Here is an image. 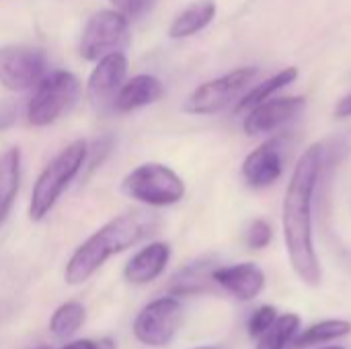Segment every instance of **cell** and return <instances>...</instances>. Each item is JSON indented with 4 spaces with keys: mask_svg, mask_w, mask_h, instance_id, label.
Wrapping results in <instances>:
<instances>
[{
    "mask_svg": "<svg viewBox=\"0 0 351 349\" xmlns=\"http://www.w3.org/2000/svg\"><path fill=\"white\" fill-rule=\"evenodd\" d=\"M60 349H117V344L109 337H103V339H76V341H70L66 344L64 348Z\"/></svg>",
    "mask_w": 351,
    "mask_h": 349,
    "instance_id": "obj_26",
    "label": "cell"
},
{
    "mask_svg": "<svg viewBox=\"0 0 351 349\" xmlns=\"http://www.w3.org/2000/svg\"><path fill=\"white\" fill-rule=\"evenodd\" d=\"M321 167H323V144L317 142L311 144L304 150V154L298 158L282 208V224H284V239H286L290 265L298 276V280L311 288H319L323 280L319 255L315 249V237H313V202L319 185Z\"/></svg>",
    "mask_w": 351,
    "mask_h": 349,
    "instance_id": "obj_1",
    "label": "cell"
},
{
    "mask_svg": "<svg viewBox=\"0 0 351 349\" xmlns=\"http://www.w3.org/2000/svg\"><path fill=\"white\" fill-rule=\"evenodd\" d=\"M121 189L128 197L150 208L175 206L185 197L183 179L171 167L160 163H144L136 167L125 175Z\"/></svg>",
    "mask_w": 351,
    "mask_h": 349,
    "instance_id": "obj_4",
    "label": "cell"
},
{
    "mask_svg": "<svg viewBox=\"0 0 351 349\" xmlns=\"http://www.w3.org/2000/svg\"><path fill=\"white\" fill-rule=\"evenodd\" d=\"M109 2L115 6V10L123 12L128 19H140L156 6V0H109Z\"/></svg>",
    "mask_w": 351,
    "mask_h": 349,
    "instance_id": "obj_25",
    "label": "cell"
},
{
    "mask_svg": "<svg viewBox=\"0 0 351 349\" xmlns=\"http://www.w3.org/2000/svg\"><path fill=\"white\" fill-rule=\"evenodd\" d=\"M156 218L146 212H128L115 216L107 224H103L97 232H93L68 259L64 280L70 286L84 284L90 280L113 255H119L156 228Z\"/></svg>",
    "mask_w": 351,
    "mask_h": 349,
    "instance_id": "obj_2",
    "label": "cell"
},
{
    "mask_svg": "<svg viewBox=\"0 0 351 349\" xmlns=\"http://www.w3.org/2000/svg\"><path fill=\"white\" fill-rule=\"evenodd\" d=\"M171 261V247L167 243H150L140 249L123 267V280L132 286H146L162 276Z\"/></svg>",
    "mask_w": 351,
    "mask_h": 349,
    "instance_id": "obj_14",
    "label": "cell"
},
{
    "mask_svg": "<svg viewBox=\"0 0 351 349\" xmlns=\"http://www.w3.org/2000/svg\"><path fill=\"white\" fill-rule=\"evenodd\" d=\"M300 329V317L296 313L278 315L274 325L257 339V349H286L292 346Z\"/></svg>",
    "mask_w": 351,
    "mask_h": 349,
    "instance_id": "obj_21",
    "label": "cell"
},
{
    "mask_svg": "<svg viewBox=\"0 0 351 349\" xmlns=\"http://www.w3.org/2000/svg\"><path fill=\"white\" fill-rule=\"evenodd\" d=\"M14 119H16L14 107L12 105H2L0 107V132L6 130V128H10L14 123Z\"/></svg>",
    "mask_w": 351,
    "mask_h": 349,
    "instance_id": "obj_27",
    "label": "cell"
},
{
    "mask_svg": "<svg viewBox=\"0 0 351 349\" xmlns=\"http://www.w3.org/2000/svg\"><path fill=\"white\" fill-rule=\"evenodd\" d=\"M130 37V19L119 10L95 12L80 35V56L88 62H97L103 56L121 49Z\"/></svg>",
    "mask_w": 351,
    "mask_h": 349,
    "instance_id": "obj_9",
    "label": "cell"
},
{
    "mask_svg": "<svg viewBox=\"0 0 351 349\" xmlns=\"http://www.w3.org/2000/svg\"><path fill=\"white\" fill-rule=\"evenodd\" d=\"M86 321V309L84 304L76 302V300H70V302H64L62 306L56 309V313L51 315L49 319V333L56 337V339H72L80 327L84 325Z\"/></svg>",
    "mask_w": 351,
    "mask_h": 349,
    "instance_id": "obj_20",
    "label": "cell"
},
{
    "mask_svg": "<svg viewBox=\"0 0 351 349\" xmlns=\"http://www.w3.org/2000/svg\"><path fill=\"white\" fill-rule=\"evenodd\" d=\"M212 282L241 302L255 300L265 288V274L255 263H237L226 267H214Z\"/></svg>",
    "mask_w": 351,
    "mask_h": 349,
    "instance_id": "obj_13",
    "label": "cell"
},
{
    "mask_svg": "<svg viewBox=\"0 0 351 349\" xmlns=\"http://www.w3.org/2000/svg\"><path fill=\"white\" fill-rule=\"evenodd\" d=\"M21 148L12 146L0 154V226L8 218L21 187Z\"/></svg>",
    "mask_w": 351,
    "mask_h": 349,
    "instance_id": "obj_16",
    "label": "cell"
},
{
    "mask_svg": "<svg viewBox=\"0 0 351 349\" xmlns=\"http://www.w3.org/2000/svg\"><path fill=\"white\" fill-rule=\"evenodd\" d=\"M128 76V56L117 49L101 60H97V66L93 68L88 80H86V99L93 105L95 111L107 113L113 111V101L125 82Z\"/></svg>",
    "mask_w": 351,
    "mask_h": 349,
    "instance_id": "obj_10",
    "label": "cell"
},
{
    "mask_svg": "<svg viewBox=\"0 0 351 349\" xmlns=\"http://www.w3.org/2000/svg\"><path fill=\"white\" fill-rule=\"evenodd\" d=\"M304 107H306V99L302 97H269L267 101L247 111L243 130L247 136L274 134L276 130L292 121Z\"/></svg>",
    "mask_w": 351,
    "mask_h": 349,
    "instance_id": "obj_11",
    "label": "cell"
},
{
    "mask_svg": "<svg viewBox=\"0 0 351 349\" xmlns=\"http://www.w3.org/2000/svg\"><path fill=\"white\" fill-rule=\"evenodd\" d=\"M350 333V321H346V319H325V321H319V323L311 325L304 333L296 335L294 341H292V348H311V346H319V344H327V341H333V339L348 337Z\"/></svg>",
    "mask_w": 351,
    "mask_h": 349,
    "instance_id": "obj_19",
    "label": "cell"
},
{
    "mask_svg": "<svg viewBox=\"0 0 351 349\" xmlns=\"http://www.w3.org/2000/svg\"><path fill=\"white\" fill-rule=\"evenodd\" d=\"M80 82L68 70L49 72L37 86L27 105V121L35 128H45L58 121L78 99Z\"/></svg>",
    "mask_w": 351,
    "mask_h": 349,
    "instance_id": "obj_5",
    "label": "cell"
},
{
    "mask_svg": "<svg viewBox=\"0 0 351 349\" xmlns=\"http://www.w3.org/2000/svg\"><path fill=\"white\" fill-rule=\"evenodd\" d=\"M335 115H337V117H351V95L343 97V99L337 103V107H335Z\"/></svg>",
    "mask_w": 351,
    "mask_h": 349,
    "instance_id": "obj_28",
    "label": "cell"
},
{
    "mask_svg": "<svg viewBox=\"0 0 351 349\" xmlns=\"http://www.w3.org/2000/svg\"><path fill=\"white\" fill-rule=\"evenodd\" d=\"M212 272L214 267L210 265L208 259H202V261H195L191 265H187L183 272L177 274L175 278V292L179 294H187V292H197L204 288V282L206 278H212Z\"/></svg>",
    "mask_w": 351,
    "mask_h": 349,
    "instance_id": "obj_22",
    "label": "cell"
},
{
    "mask_svg": "<svg viewBox=\"0 0 351 349\" xmlns=\"http://www.w3.org/2000/svg\"><path fill=\"white\" fill-rule=\"evenodd\" d=\"M321 349H346V348H341V346H329V348H321Z\"/></svg>",
    "mask_w": 351,
    "mask_h": 349,
    "instance_id": "obj_30",
    "label": "cell"
},
{
    "mask_svg": "<svg viewBox=\"0 0 351 349\" xmlns=\"http://www.w3.org/2000/svg\"><path fill=\"white\" fill-rule=\"evenodd\" d=\"M165 95V84L152 74H138L125 80L113 101V111L130 113L156 103Z\"/></svg>",
    "mask_w": 351,
    "mask_h": 349,
    "instance_id": "obj_15",
    "label": "cell"
},
{
    "mask_svg": "<svg viewBox=\"0 0 351 349\" xmlns=\"http://www.w3.org/2000/svg\"><path fill=\"white\" fill-rule=\"evenodd\" d=\"M276 319H278L276 306H269V304L259 306V309L251 315V319H249V325H247L249 335H251L253 339H259V337L274 325Z\"/></svg>",
    "mask_w": 351,
    "mask_h": 349,
    "instance_id": "obj_23",
    "label": "cell"
},
{
    "mask_svg": "<svg viewBox=\"0 0 351 349\" xmlns=\"http://www.w3.org/2000/svg\"><path fill=\"white\" fill-rule=\"evenodd\" d=\"M86 156L88 144L84 140H74L47 163L31 191L29 218L33 222L43 220L53 210V206L68 189V185L78 177L82 167H86Z\"/></svg>",
    "mask_w": 351,
    "mask_h": 349,
    "instance_id": "obj_3",
    "label": "cell"
},
{
    "mask_svg": "<svg viewBox=\"0 0 351 349\" xmlns=\"http://www.w3.org/2000/svg\"><path fill=\"white\" fill-rule=\"evenodd\" d=\"M257 70L253 66L237 68L224 76H218L214 80H208L199 84L185 101L183 111L191 115H214L226 109L230 103L237 101V97L255 80Z\"/></svg>",
    "mask_w": 351,
    "mask_h": 349,
    "instance_id": "obj_6",
    "label": "cell"
},
{
    "mask_svg": "<svg viewBox=\"0 0 351 349\" xmlns=\"http://www.w3.org/2000/svg\"><path fill=\"white\" fill-rule=\"evenodd\" d=\"M49 74V62L41 47L2 45L0 47V84L6 91L21 93L35 88Z\"/></svg>",
    "mask_w": 351,
    "mask_h": 349,
    "instance_id": "obj_8",
    "label": "cell"
},
{
    "mask_svg": "<svg viewBox=\"0 0 351 349\" xmlns=\"http://www.w3.org/2000/svg\"><path fill=\"white\" fill-rule=\"evenodd\" d=\"M296 78H298V68H296V66H290V68L280 70V72L274 74L271 78H267V80L255 84L249 93H245V95L241 97L239 105L234 107V113H245V111L253 109L255 105H259V103L267 101L269 97H274L278 91H282V88H286L288 84H292Z\"/></svg>",
    "mask_w": 351,
    "mask_h": 349,
    "instance_id": "obj_18",
    "label": "cell"
},
{
    "mask_svg": "<svg viewBox=\"0 0 351 349\" xmlns=\"http://www.w3.org/2000/svg\"><path fill=\"white\" fill-rule=\"evenodd\" d=\"M183 323V306L175 296H162L148 302L134 319V337L148 348L169 346Z\"/></svg>",
    "mask_w": 351,
    "mask_h": 349,
    "instance_id": "obj_7",
    "label": "cell"
},
{
    "mask_svg": "<svg viewBox=\"0 0 351 349\" xmlns=\"http://www.w3.org/2000/svg\"><path fill=\"white\" fill-rule=\"evenodd\" d=\"M35 349H49V348H45V346H41V348H35Z\"/></svg>",
    "mask_w": 351,
    "mask_h": 349,
    "instance_id": "obj_31",
    "label": "cell"
},
{
    "mask_svg": "<svg viewBox=\"0 0 351 349\" xmlns=\"http://www.w3.org/2000/svg\"><path fill=\"white\" fill-rule=\"evenodd\" d=\"M216 16V2L214 0H195L187 8H183L173 23L169 25L171 39H187L204 31Z\"/></svg>",
    "mask_w": 351,
    "mask_h": 349,
    "instance_id": "obj_17",
    "label": "cell"
},
{
    "mask_svg": "<svg viewBox=\"0 0 351 349\" xmlns=\"http://www.w3.org/2000/svg\"><path fill=\"white\" fill-rule=\"evenodd\" d=\"M245 239L251 249H265L274 239V230L265 220H253Z\"/></svg>",
    "mask_w": 351,
    "mask_h": 349,
    "instance_id": "obj_24",
    "label": "cell"
},
{
    "mask_svg": "<svg viewBox=\"0 0 351 349\" xmlns=\"http://www.w3.org/2000/svg\"><path fill=\"white\" fill-rule=\"evenodd\" d=\"M193 349H220V348H216V346H204V348H193Z\"/></svg>",
    "mask_w": 351,
    "mask_h": 349,
    "instance_id": "obj_29",
    "label": "cell"
},
{
    "mask_svg": "<svg viewBox=\"0 0 351 349\" xmlns=\"http://www.w3.org/2000/svg\"><path fill=\"white\" fill-rule=\"evenodd\" d=\"M282 171H284V158L278 138L257 146L251 154H247L241 167L243 179L253 189H263L274 185L282 177Z\"/></svg>",
    "mask_w": 351,
    "mask_h": 349,
    "instance_id": "obj_12",
    "label": "cell"
}]
</instances>
